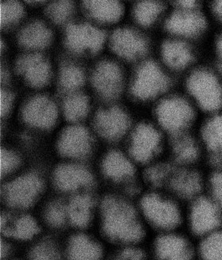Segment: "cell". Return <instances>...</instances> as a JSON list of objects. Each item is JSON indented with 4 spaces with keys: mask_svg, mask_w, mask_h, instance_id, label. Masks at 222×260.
<instances>
[{
    "mask_svg": "<svg viewBox=\"0 0 222 260\" xmlns=\"http://www.w3.org/2000/svg\"><path fill=\"white\" fill-rule=\"evenodd\" d=\"M184 89L202 117L222 112V73L212 62H201L190 71Z\"/></svg>",
    "mask_w": 222,
    "mask_h": 260,
    "instance_id": "cell-1",
    "label": "cell"
},
{
    "mask_svg": "<svg viewBox=\"0 0 222 260\" xmlns=\"http://www.w3.org/2000/svg\"><path fill=\"white\" fill-rule=\"evenodd\" d=\"M102 212L104 231L113 240L135 246L144 238L143 219L130 203L109 197L103 203Z\"/></svg>",
    "mask_w": 222,
    "mask_h": 260,
    "instance_id": "cell-2",
    "label": "cell"
},
{
    "mask_svg": "<svg viewBox=\"0 0 222 260\" xmlns=\"http://www.w3.org/2000/svg\"><path fill=\"white\" fill-rule=\"evenodd\" d=\"M176 4L175 9L165 22L166 30L171 37L200 45L212 25L206 5L195 0L178 1Z\"/></svg>",
    "mask_w": 222,
    "mask_h": 260,
    "instance_id": "cell-3",
    "label": "cell"
},
{
    "mask_svg": "<svg viewBox=\"0 0 222 260\" xmlns=\"http://www.w3.org/2000/svg\"><path fill=\"white\" fill-rule=\"evenodd\" d=\"M159 128L174 136L195 132L202 116L185 94L169 95L159 101L156 109Z\"/></svg>",
    "mask_w": 222,
    "mask_h": 260,
    "instance_id": "cell-4",
    "label": "cell"
},
{
    "mask_svg": "<svg viewBox=\"0 0 222 260\" xmlns=\"http://www.w3.org/2000/svg\"><path fill=\"white\" fill-rule=\"evenodd\" d=\"M185 205L172 194L154 191L141 197L139 212L142 219L161 233L183 228Z\"/></svg>",
    "mask_w": 222,
    "mask_h": 260,
    "instance_id": "cell-5",
    "label": "cell"
},
{
    "mask_svg": "<svg viewBox=\"0 0 222 260\" xmlns=\"http://www.w3.org/2000/svg\"><path fill=\"white\" fill-rule=\"evenodd\" d=\"M222 228V208L206 193L187 203L183 229L196 240Z\"/></svg>",
    "mask_w": 222,
    "mask_h": 260,
    "instance_id": "cell-6",
    "label": "cell"
},
{
    "mask_svg": "<svg viewBox=\"0 0 222 260\" xmlns=\"http://www.w3.org/2000/svg\"><path fill=\"white\" fill-rule=\"evenodd\" d=\"M170 86V78L156 61L146 60L138 67L131 85L135 99L152 100L164 94Z\"/></svg>",
    "mask_w": 222,
    "mask_h": 260,
    "instance_id": "cell-7",
    "label": "cell"
},
{
    "mask_svg": "<svg viewBox=\"0 0 222 260\" xmlns=\"http://www.w3.org/2000/svg\"><path fill=\"white\" fill-rule=\"evenodd\" d=\"M157 260H197V241L181 229L161 233L154 242Z\"/></svg>",
    "mask_w": 222,
    "mask_h": 260,
    "instance_id": "cell-8",
    "label": "cell"
},
{
    "mask_svg": "<svg viewBox=\"0 0 222 260\" xmlns=\"http://www.w3.org/2000/svg\"><path fill=\"white\" fill-rule=\"evenodd\" d=\"M206 171L202 167L173 166L166 188L184 204L190 202L206 191Z\"/></svg>",
    "mask_w": 222,
    "mask_h": 260,
    "instance_id": "cell-9",
    "label": "cell"
},
{
    "mask_svg": "<svg viewBox=\"0 0 222 260\" xmlns=\"http://www.w3.org/2000/svg\"><path fill=\"white\" fill-rule=\"evenodd\" d=\"M199 46L183 39L170 38L163 42L160 50L163 63L168 69L187 75L202 62Z\"/></svg>",
    "mask_w": 222,
    "mask_h": 260,
    "instance_id": "cell-10",
    "label": "cell"
},
{
    "mask_svg": "<svg viewBox=\"0 0 222 260\" xmlns=\"http://www.w3.org/2000/svg\"><path fill=\"white\" fill-rule=\"evenodd\" d=\"M162 144L163 135L159 127L150 123H139L130 135V157L137 163H148L159 154Z\"/></svg>",
    "mask_w": 222,
    "mask_h": 260,
    "instance_id": "cell-11",
    "label": "cell"
},
{
    "mask_svg": "<svg viewBox=\"0 0 222 260\" xmlns=\"http://www.w3.org/2000/svg\"><path fill=\"white\" fill-rule=\"evenodd\" d=\"M207 168L222 166V112L202 117L196 130Z\"/></svg>",
    "mask_w": 222,
    "mask_h": 260,
    "instance_id": "cell-12",
    "label": "cell"
},
{
    "mask_svg": "<svg viewBox=\"0 0 222 260\" xmlns=\"http://www.w3.org/2000/svg\"><path fill=\"white\" fill-rule=\"evenodd\" d=\"M170 149L174 166L178 167H202L205 156L196 131L170 138Z\"/></svg>",
    "mask_w": 222,
    "mask_h": 260,
    "instance_id": "cell-13",
    "label": "cell"
},
{
    "mask_svg": "<svg viewBox=\"0 0 222 260\" xmlns=\"http://www.w3.org/2000/svg\"><path fill=\"white\" fill-rule=\"evenodd\" d=\"M42 189L43 182L37 175H24L4 187V199L11 206L26 208L34 202Z\"/></svg>",
    "mask_w": 222,
    "mask_h": 260,
    "instance_id": "cell-14",
    "label": "cell"
},
{
    "mask_svg": "<svg viewBox=\"0 0 222 260\" xmlns=\"http://www.w3.org/2000/svg\"><path fill=\"white\" fill-rule=\"evenodd\" d=\"M111 47L113 51L121 58L135 61L146 55L149 43L147 39L137 30L120 28L113 32Z\"/></svg>",
    "mask_w": 222,
    "mask_h": 260,
    "instance_id": "cell-15",
    "label": "cell"
},
{
    "mask_svg": "<svg viewBox=\"0 0 222 260\" xmlns=\"http://www.w3.org/2000/svg\"><path fill=\"white\" fill-rule=\"evenodd\" d=\"M105 35L89 24H72L65 34L67 47L75 52L98 51L104 44Z\"/></svg>",
    "mask_w": 222,
    "mask_h": 260,
    "instance_id": "cell-16",
    "label": "cell"
},
{
    "mask_svg": "<svg viewBox=\"0 0 222 260\" xmlns=\"http://www.w3.org/2000/svg\"><path fill=\"white\" fill-rule=\"evenodd\" d=\"M93 84L103 97L115 99L121 93L124 84V75L121 67L113 61H102L93 72Z\"/></svg>",
    "mask_w": 222,
    "mask_h": 260,
    "instance_id": "cell-17",
    "label": "cell"
},
{
    "mask_svg": "<svg viewBox=\"0 0 222 260\" xmlns=\"http://www.w3.org/2000/svg\"><path fill=\"white\" fill-rule=\"evenodd\" d=\"M95 128L106 139L118 140L125 135L131 126L126 112L119 107L100 110L95 117Z\"/></svg>",
    "mask_w": 222,
    "mask_h": 260,
    "instance_id": "cell-18",
    "label": "cell"
},
{
    "mask_svg": "<svg viewBox=\"0 0 222 260\" xmlns=\"http://www.w3.org/2000/svg\"><path fill=\"white\" fill-rule=\"evenodd\" d=\"M22 118L28 125L39 128H49L55 124L58 110L52 100L37 96L28 101L22 109Z\"/></svg>",
    "mask_w": 222,
    "mask_h": 260,
    "instance_id": "cell-19",
    "label": "cell"
},
{
    "mask_svg": "<svg viewBox=\"0 0 222 260\" xmlns=\"http://www.w3.org/2000/svg\"><path fill=\"white\" fill-rule=\"evenodd\" d=\"M16 70L26 82L33 87L46 86L51 75L48 61L39 54L22 56L17 61Z\"/></svg>",
    "mask_w": 222,
    "mask_h": 260,
    "instance_id": "cell-20",
    "label": "cell"
},
{
    "mask_svg": "<svg viewBox=\"0 0 222 260\" xmlns=\"http://www.w3.org/2000/svg\"><path fill=\"white\" fill-rule=\"evenodd\" d=\"M58 150L68 157L86 156L92 147V139L86 128L82 126L69 127L64 130L58 140Z\"/></svg>",
    "mask_w": 222,
    "mask_h": 260,
    "instance_id": "cell-21",
    "label": "cell"
},
{
    "mask_svg": "<svg viewBox=\"0 0 222 260\" xmlns=\"http://www.w3.org/2000/svg\"><path fill=\"white\" fill-rule=\"evenodd\" d=\"M54 183L62 191H74L89 187L93 184V176L89 170L76 165H64L54 172Z\"/></svg>",
    "mask_w": 222,
    "mask_h": 260,
    "instance_id": "cell-22",
    "label": "cell"
},
{
    "mask_svg": "<svg viewBox=\"0 0 222 260\" xmlns=\"http://www.w3.org/2000/svg\"><path fill=\"white\" fill-rule=\"evenodd\" d=\"M132 160L122 152L112 151L103 161V171L106 176L117 181L131 180L135 173Z\"/></svg>",
    "mask_w": 222,
    "mask_h": 260,
    "instance_id": "cell-23",
    "label": "cell"
},
{
    "mask_svg": "<svg viewBox=\"0 0 222 260\" xmlns=\"http://www.w3.org/2000/svg\"><path fill=\"white\" fill-rule=\"evenodd\" d=\"M1 230L4 234L19 240H29L39 233V225L35 219L27 215L19 216L11 221L8 216L1 217Z\"/></svg>",
    "mask_w": 222,
    "mask_h": 260,
    "instance_id": "cell-24",
    "label": "cell"
},
{
    "mask_svg": "<svg viewBox=\"0 0 222 260\" xmlns=\"http://www.w3.org/2000/svg\"><path fill=\"white\" fill-rule=\"evenodd\" d=\"M84 7L91 16L102 22H116L124 14V7L119 1L90 0L85 1Z\"/></svg>",
    "mask_w": 222,
    "mask_h": 260,
    "instance_id": "cell-25",
    "label": "cell"
},
{
    "mask_svg": "<svg viewBox=\"0 0 222 260\" xmlns=\"http://www.w3.org/2000/svg\"><path fill=\"white\" fill-rule=\"evenodd\" d=\"M52 40V33L41 22H33L25 26L19 36L22 46L30 49H41L47 47Z\"/></svg>",
    "mask_w": 222,
    "mask_h": 260,
    "instance_id": "cell-26",
    "label": "cell"
},
{
    "mask_svg": "<svg viewBox=\"0 0 222 260\" xmlns=\"http://www.w3.org/2000/svg\"><path fill=\"white\" fill-rule=\"evenodd\" d=\"M101 255V247L87 236L78 235L69 241L68 247L69 260H100Z\"/></svg>",
    "mask_w": 222,
    "mask_h": 260,
    "instance_id": "cell-27",
    "label": "cell"
},
{
    "mask_svg": "<svg viewBox=\"0 0 222 260\" xmlns=\"http://www.w3.org/2000/svg\"><path fill=\"white\" fill-rule=\"evenodd\" d=\"M93 210V200L89 196L79 195L72 198L67 209L71 223L77 227L83 228L90 222Z\"/></svg>",
    "mask_w": 222,
    "mask_h": 260,
    "instance_id": "cell-28",
    "label": "cell"
},
{
    "mask_svg": "<svg viewBox=\"0 0 222 260\" xmlns=\"http://www.w3.org/2000/svg\"><path fill=\"white\" fill-rule=\"evenodd\" d=\"M164 11L163 3L153 0L139 1L134 6L133 17L135 22L143 27L155 24Z\"/></svg>",
    "mask_w": 222,
    "mask_h": 260,
    "instance_id": "cell-29",
    "label": "cell"
},
{
    "mask_svg": "<svg viewBox=\"0 0 222 260\" xmlns=\"http://www.w3.org/2000/svg\"><path fill=\"white\" fill-rule=\"evenodd\" d=\"M197 241V260H222V228Z\"/></svg>",
    "mask_w": 222,
    "mask_h": 260,
    "instance_id": "cell-30",
    "label": "cell"
},
{
    "mask_svg": "<svg viewBox=\"0 0 222 260\" xmlns=\"http://www.w3.org/2000/svg\"><path fill=\"white\" fill-rule=\"evenodd\" d=\"M89 109L88 98L81 93H74L67 98L63 103V112L66 119L76 121L87 115Z\"/></svg>",
    "mask_w": 222,
    "mask_h": 260,
    "instance_id": "cell-31",
    "label": "cell"
},
{
    "mask_svg": "<svg viewBox=\"0 0 222 260\" xmlns=\"http://www.w3.org/2000/svg\"><path fill=\"white\" fill-rule=\"evenodd\" d=\"M59 82L65 90L72 91L83 85L85 75L79 67L68 64L62 67L60 71Z\"/></svg>",
    "mask_w": 222,
    "mask_h": 260,
    "instance_id": "cell-32",
    "label": "cell"
},
{
    "mask_svg": "<svg viewBox=\"0 0 222 260\" xmlns=\"http://www.w3.org/2000/svg\"><path fill=\"white\" fill-rule=\"evenodd\" d=\"M205 191L222 208V166L208 168Z\"/></svg>",
    "mask_w": 222,
    "mask_h": 260,
    "instance_id": "cell-33",
    "label": "cell"
},
{
    "mask_svg": "<svg viewBox=\"0 0 222 260\" xmlns=\"http://www.w3.org/2000/svg\"><path fill=\"white\" fill-rule=\"evenodd\" d=\"M23 15L22 4L17 1H4L0 4V22L2 26L17 22Z\"/></svg>",
    "mask_w": 222,
    "mask_h": 260,
    "instance_id": "cell-34",
    "label": "cell"
},
{
    "mask_svg": "<svg viewBox=\"0 0 222 260\" xmlns=\"http://www.w3.org/2000/svg\"><path fill=\"white\" fill-rule=\"evenodd\" d=\"M73 11V4L71 1L61 0L50 4L47 13L50 19L57 23H61L69 19Z\"/></svg>",
    "mask_w": 222,
    "mask_h": 260,
    "instance_id": "cell-35",
    "label": "cell"
},
{
    "mask_svg": "<svg viewBox=\"0 0 222 260\" xmlns=\"http://www.w3.org/2000/svg\"><path fill=\"white\" fill-rule=\"evenodd\" d=\"M30 260H60L59 253L54 244L45 242L32 250Z\"/></svg>",
    "mask_w": 222,
    "mask_h": 260,
    "instance_id": "cell-36",
    "label": "cell"
},
{
    "mask_svg": "<svg viewBox=\"0 0 222 260\" xmlns=\"http://www.w3.org/2000/svg\"><path fill=\"white\" fill-rule=\"evenodd\" d=\"M66 212L61 203L54 202L47 208L46 219L53 227H60L65 220Z\"/></svg>",
    "mask_w": 222,
    "mask_h": 260,
    "instance_id": "cell-37",
    "label": "cell"
},
{
    "mask_svg": "<svg viewBox=\"0 0 222 260\" xmlns=\"http://www.w3.org/2000/svg\"><path fill=\"white\" fill-rule=\"evenodd\" d=\"M19 160L18 156L11 151L2 149L0 155V171L1 176L8 174L16 169L19 166Z\"/></svg>",
    "mask_w": 222,
    "mask_h": 260,
    "instance_id": "cell-38",
    "label": "cell"
},
{
    "mask_svg": "<svg viewBox=\"0 0 222 260\" xmlns=\"http://www.w3.org/2000/svg\"><path fill=\"white\" fill-rule=\"evenodd\" d=\"M206 10L212 24H216L219 29H222V0L209 2L206 5Z\"/></svg>",
    "mask_w": 222,
    "mask_h": 260,
    "instance_id": "cell-39",
    "label": "cell"
},
{
    "mask_svg": "<svg viewBox=\"0 0 222 260\" xmlns=\"http://www.w3.org/2000/svg\"><path fill=\"white\" fill-rule=\"evenodd\" d=\"M213 57L212 63L222 73V29L217 30L213 39Z\"/></svg>",
    "mask_w": 222,
    "mask_h": 260,
    "instance_id": "cell-40",
    "label": "cell"
},
{
    "mask_svg": "<svg viewBox=\"0 0 222 260\" xmlns=\"http://www.w3.org/2000/svg\"><path fill=\"white\" fill-rule=\"evenodd\" d=\"M114 260H145V255L136 246H128Z\"/></svg>",
    "mask_w": 222,
    "mask_h": 260,
    "instance_id": "cell-41",
    "label": "cell"
},
{
    "mask_svg": "<svg viewBox=\"0 0 222 260\" xmlns=\"http://www.w3.org/2000/svg\"><path fill=\"white\" fill-rule=\"evenodd\" d=\"M13 104V96L9 92L1 90L0 93V113L4 117L9 113Z\"/></svg>",
    "mask_w": 222,
    "mask_h": 260,
    "instance_id": "cell-42",
    "label": "cell"
},
{
    "mask_svg": "<svg viewBox=\"0 0 222 260\" xmlns=\"http://www.w3.org/2000/svg\"><path fill=\"white\" fill-rule=\"evenodd\" d=\"M9 251V246L4 242H1V258H4L8 256Z\"/></svg>",
    "mask_w": 222,
    "mask_h": 260,
    "instance_id": "cell-43",
    "label": "cell"
}]
</instances>
